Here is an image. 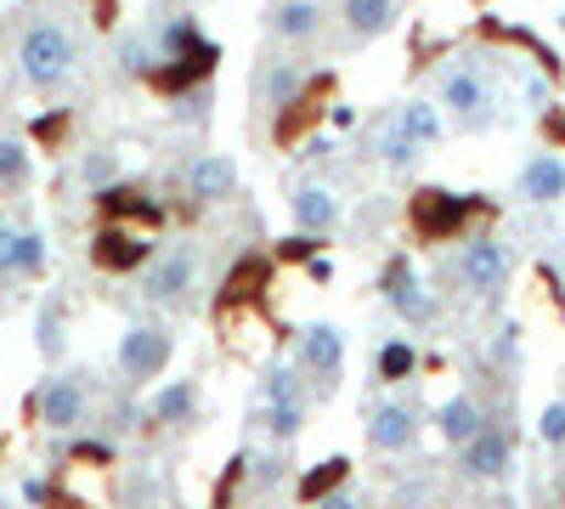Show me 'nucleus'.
Segmentation results:
<instances>
[{"mask_svg":"<svg viewBox=\"0 0 565 509\" xmlns=\"http://www.w3.org/2000/svg\"><path fill=\"white\" fill-rule=\"evenodd\" d=\"M18 68H23V79L40 85V91L63 85V79L74 74V34H68L57 18L29 23L23 40H18Z\"/></svg>","mask_w":565,"mask_h":509,"instance_id":"obj_1","label":"nucleus"},{"mask_svg":"<svg viewBox=\"0 0 565 509\" xmlns=\"http://www.w3.org/2000/svg\"><path fill=\"white\" fill-rule=\"evenodd\" d=\"M119 368H125L130 385L159 380L164 368H170V335L159 329V322H136V329H125V340H119Z\"/></svg>","mask_w":565,"mask_h":509,"instance_id":"obj_2","label":"nucleus"},{"mask_svg":"<svg viewBox=\"0 0 565 509\" xmlns=\"http://www.w3.org/2000/svg\"><path fill=\"white\" fill-rule=\"evenodd\" d=\"M266 431L277 442H295L306 431V391L295 380V368H271L266 374Z\"/></svg>","mask_w":565,"mask_h":509,"instance_id":"obj_3","label":"nucleus"},{"mask_svg":"<svg viewBox=\"0 0 565 509\" xmlns=\"http://www.w3.org/2000/svg\"><path fill=\"white\" fill-rule=\"evenodd\" d=\"M193 277H199L193 250H164L159 261H148V272H141V295L159 300V306H175V300L193 295Z\"/></svg>","mask_w":565,"mask_h":509,"instance_id":"obj_4","label":"nucleus"},{"mask_svg":"<svg viewBox=\"0 0 565 509\" xmlns=\"http://www.w3.org/2000/svg\"><path fill=\"white\" fill-rule=\"evenodd\" d=\"M458 277L469 295H498L503 277H509V250L498 238H469L458 250Z\"/></svg>","mask_w":565,"mask_h":509,"instance_id":"obj_5","label":"nucleus"},{"mask_svg":"<svg viewBox=\"0 0 565 509\" xmlns=\"http://www.w3.org/2000/svg\"><path fill=\"white\" fill-rule=\"evenodd\" d=\"M441 103L458 114V119H469V125H481L487 119V108H492V91H487V79L469 68V63H452L447 74H441Z\"/></svg>","mask_w":565,"mask_h":509,"instance_id":"obj_6","label":"nucleus"},{"mask_svg":"<svg viewBox=\"0 0 565 509\" xmlns=\"http://www.w3.org/2000/svg\"><path fill=\"white\" fill-rule=\"evenodd\" d=\"M503 470H509V431L487 420L476 436L463 442V476H469V481H492V476H503Z\"/></svg>","mask_w":565,"mask_h":509,"instance_id":"obj_7","label":"nucleus"},{"mask_svg":"<svg viewBox=\"0 0 565 509\" xmlns=\"http://www.w3.org/2000/svg\"><path fill=\"white\" fill-rule=\"evenodd\" d=\"M79 420H85V385L74 374L45 380V391H40V425L45 431H74Z\"/></svg>","mask_w":565,"mask_h":509,"instance_id":"obj_8","label":"nucleus"},{"mask_svg":"<svg viewBox=\"0 0 565 509\" xmlns=\"http://www.w3.org/2000/svg\"><path fill=\"white\" fill-rule=\"evenodd\" d=\"M300 368L317 380H334L345 368V335L334 329V322H317V329L300 335Z\"/></svg>","mask_w":565,"mask_h":509,"instance_id":"obj_9","label":"nucleus"},{"mask_svg":"<svg viewBox=\"0 0 565 509\" xmlns=\"http://www.w3.org/2000/svg\"><path fill=\"white\" fill-rule=\"evenodd\" d=\"M186 188H193L199 204H221L232 188H238V165H232L226 153H204V159H193V170H186Z\"/></svg>","mask_w":565,"mask_h":509,"instance_id":"obj_10","label":"nucleus"},{"mask_svg":"<svg viewBox=\"0 0 565 509\" xmlns=\"http://www.w3.org/2000/svg\"><path fill=\"white\" fill-rule=\"evenodd\" d=\"M469 215V204L463 199H452V193H418V204H413V221H418V233L424 238H447V233H458V221Z\"/></svg>","mask_w":565,"mask_h":509,"instance_id":"obj_11","label":"nucleus"},{"mask_svg":"<svg viewBox=\"0 0 565 509\" xmlns=\"http://www.w3.org/2000/svg\"><path fill=\"white\" fill-rule=\"evenodd\" d=\"M317 23H322L317 0H277V7L266 12V29H271V40H289V45L311 40V34H317Z\"/></svg>","mask_w":565,"mask_h":509,"instance_id":"obj_12","label":"nucleus"},{"mask_svg":"<svg viewBox=\"0 0 565 509\" xmlns=\"http://www.w3.org/2000/svg\"><path fill=\"white\" fill-rule=\"evenodd\" d=\"M521 199H532V204H559L565 199V159L559 153H537L521 170Z\"/></svg>","mask_w":565,"mask_h":509,"instance_id":"obj_13","label":"nucleus"},{"mask_svg":"<svg viewBox=\"0 0 565 509\" xmlns=\"http://www.w3.org/2000/svg\"><path fill=\"white\" fill-rule=\"evenodd\" d=\"M340 18H345V29H351L356 40H373V34L396 29L402 0H340Z\"/></svg>","mask_w":565,"mask_h":509,"instance_id":"obj_14","label":"nucleus"},{"mask_svg":"<svg viewBox=\"0 0 565 509\" xmlns=\"http://www.w3.org/2000/svg\"><path fill=\"white\" fill-rule=\"evenodd\" d=\"M413 431H418L413 407H407V402H385V407H373L367 442L380 447V453H396V447H407V442H413Z\"/></svg>","mask_w":565,"mask_h":509,"instance_id":"obj_15","label":"nucleus"},{"mask_svg":"<svg viewBox=\"0 0 565 509\" xmlns=\"http://www.w3.org/2000/svg\"><path fill=\"white\" fill-rule=\"evenodd\" d=\"M90 255H97V266H108V272H136L141 261H148V238L125 233V226H108V233L90 244Z\"/></svg>","mask_w":565,"mask_h":509,"instance_id":"obj_16","label":"nucleus"},{"mask_svg":"<svg viewBox=\"0 0 565 509\" xmlns=\"http://www.w3.org/2000/svg\"><path fill=\"white\" fill-rule=\"evenodd\" d=\"M295 221L306 233H328V226L340 221V199L328 188H317V181H306V188H295Z\"/></svg>","mask_w":565,"mask_h":509,"instance_id":"obj_17","label":"nucleus"},{"mask_svg":"<svg viewBox=\"0 0 565 509\" xmlns=\"http://www.w3.org/2000/svg\"><path fill=\"white\" fill-rule=\"evenodd\" d=\"M436 425H441V436H447L452 447H463L469 436H476V431L487 425V413H481V402H476V396H452V402L441 407V420H436Z\"/></svg>","mask_w":565,"mask_h":509,"instance_id":"obj_18","label":"nucleus"},{"mask_svg":"<svg viewBox=\"0 0 565 509\" xmlns=\"http://www.w3.org/2000/svg\"><path fill=\"white\" fill-rule=\"evenodd\" d=\"M385 295H391V306H396L407 322H430V317H436V300L424 295V284H418L413 272H391V289H385Z\"/></svg>","mask_w":565,"mask_h":509,"instance_id":"obj_19","label":"nucleus"},{"mask_svg":"<svg viewBox=\"0 0 565 509\" xmlns=\"http://www.w3.org/2000/svg\"><path fill=\"white\" fill-rule=\"evenodd\" d=\"M29 176H34L29 142H18V136H0V188L18 193V188H29Z\"/></svg>","mask_w":565,"mask_h":509,"instance_id":"obj_20","label":"nucleus"},{"mask_svg":"<svg viewBox=\"0 0 565 509\" xmlns=\"http://www.w3.org/2000/svg\"><path fill=\"white\" fill-rule=\"evenodd\" d=\"M193 407H199V385H193V380H175V385L159 391L153 420H159V425H181V420H193Z\"/></svg>","mask_w":565,"mask_h":509,"instance_id":"obj_21","label":"nucleus"},{"mask_svg":"<svg viewBox=\"0 0 565 509\" xmlns=\"http://www.w3.org/2000/svg\"><path fill=\"white\" fill-rule=\"evenodd\" d=\"M396 130L413 136L418 148H430V142H441V114H436L430 103H407V108L396 114Z\"/></svg>","mask_w":565,"mask_h":509,"instance_id":"obj_22","label":"nucleus"},{"mask_svg":"<svg viewBox=\"0 0 565 509\" xmlns=\"http://www.w3.org/2000/svg\"><path fill=\"white\" fill-rule=\"evenodd\" d=\"M97 204L108 210V215H159V204L148 199V193H136V188H114V181H108V188H97Z\"/></svg>","mask_w":565,"mask_h":509,"instance_id":"obj_23","label":"nucleus"},{"mask_svg":"<svg viewBox=\"0 0 565 509\" xmlns=\"http://www.w3.org/2000/svg\"><path fill=\"white\" fill-rule=\"evenodd\" d=\"M260 91L271 97V108H289V103L300 97V68H295V63H271V68L260 74Z\"/></svg>","mask_w":565,"mask_h":509,"instance_id":"obj_24","label":"nucleus"},{"mask_svg":"<svg viewBox=\"0 0 565 509\" xmlns=\"http://www.w3.org/2000/svg\"><path fill=\"white\" fill-rule=\"evenodd\" d=\"M40 272H45V233H18L12 277H40Z\"/></svg>","mask_w":565,"mask_h":509,"instance_id":"obj_25","label":"nucleus"},{"mask_svg":"<svg viewBox=\"0 0 565 509\" xmlns=\"http://www.w3.org/2000/svg\"><path fill=\"white\" fill-rule=\"evenodd\" d=\"M345 476H351V465H345V458H328V465H317V470L300 481V498H306V503H317L322 492H334Z\"/></svg>","mask_w":565,"mask_h":509,"instance_id":"obj_26","label":"nucleus"},{"mask_svg":"<svg viewBox=\"0 0 565 509\" xmlns=\"http://www.w3.org/2000/svg\"><path fill=\"white\" fill-rule=\"evenodd\" d=\"M413 368H418V351H413L407 340H391V346L380 351V380H385V385H396V380H407V374H413Z\"/></svg>","mask_w":565,"mask_h":509,"instance_id":"obj_27","label":"nucleus"},{"mask_svg":"<svg viewBox=\"0 0 565 509\" xmlns=\"http://www.w3.org/2000/svg\"><path fill=\"white\" fill-rule=\"evenodd\" d=\"M537 442H543V447H565V402H548V407H543Z\"/></svg>","mask_w":565,"mask_h":509,"instance_id":"obj_28","label":"nucleus"},{"mask_svg":"<svg viewBox=\"0 0 565 509\" xmlns=\"http://www.w3.org/2000/svg\"><path fill=\"white\" fill-rule=\"evenodd\" d=\"M119 68L125 74H153V45L148 40H125L119 45Z\"/></svg>","mask_w":565,"mask_h":509,"instance_id":"obj_29","label":"nucleus"},{"mask_svg":"<svg viewBox=\"0 0 565 509\" xmlns=\"http://www.w3.org/2000/svg\"><path fill=\"white\" fill-rule=\"evenodd\" d=\"M380 153H385V165H413V159H418V142L391 125V130H385V142H380Z\"/></svg>","mask_w":565,"mask_h":509,"instance_id":"obj_30","label":"nucleus"},{"mask_svg":"<svg viewBox=\"0 0 565 509\" xmlns=\"http://www.w3.org/2000/svg\"><path fill=\"white\" fill-rule=\"evenodd\" d=\"M85 181H90V188H108V181H114V159L108 153H90L85 159Z\"/></svg>","mask_w":565,"mask_h":509,"instance_id":"obj_31","label":"nucleus"},{"mask_svg":"<svg viewBox=\"0 0 565 509\" xmlns=\"http://www.w3.org/2000/svg\"><path fill=\"white\" fill-rule=\"evenodd\" d=\"M12 250H18V226L0 221V277H12Z\"/></svg>","mask_w":565,"mask_h":509,"instance_id":"obj_32","label":"nucleus"},{"mask_svg":"<svg viewBox=\"0 0 565 509\" xmlns=\"http://www.w3.org/2000/svg\"><path fill=\"white\" fill-rule=\"evenodd\" d=\"M40 351H63V329H57V317H40Z\"/></svg>","mask_w":565,"mask_h":509,"instance_id":"obj_33","label":"nucleus"},{"mask_svg":"<svg viewBox=\"0 0 565 509\" xmlns=\"http://www.w3.org/2000/svg\"><path fill=\"white\" fill-rule=\"evenodd\" d=\"M317 509H356V498H351V492H322Z\"/></svg>","mask_w":565,"mask_h":509,"instance_id":"obj_34","label":"nucleus"},{"mask_svg":"<svg viewBox=\"0 0 565 509\" xmlns=\"http://www.w3.org/2000/svg\"><path fill=\"white\" fill-rule=\"evenodd\" d=\"M334 125H340V130H345V125H356V108H351V103H340V108H334Z\"/></svg>","mask_w":565,"mask_h":509,"instance_id":"obj_35","label":"nucleus"},{"mask_svg":"<svg viewBox=\"0 0 565 509\" xmlns=\"http://www.w3.org/2000/svg\"><path fill=\"white\" fill-rule=\"evenodd\" d=\"M0 509H12V503H7V498H0Z\"/></svg>","mask_w":565,"mask_h":509,"instance_id":"obj_36","label":"nucleus"},{"mask_svg":"<svg viewBox=\"0 0 565 509\" xmlns=\"http://www.w3.org/2000/svg\"><path fill=\"white\" fill-rule=\"evenodd\" d=\"M559 29H565V18H559Z\"/></svg>","mask_w":565,"mask_h":509,"instance_id":"obj_37","label":"nucleus"}]
</instances>
